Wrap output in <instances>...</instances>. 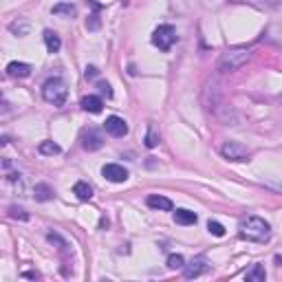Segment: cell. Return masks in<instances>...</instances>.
Returning a JSON list of instances; mask_svg holds the SVG:
<instances>
[{
    "instance_id": "28",
    "label": "cell",
    "mask_w": 282,
    "mask_h": 282,
    "mask_svg": "<svg viewBox=\"0 0 282 282\" xmlns=\"http://www.w3.org/2000/svg\"><path fill=\"white\" fill-rule=\"evenodd\" d=\"M47 238H49V242H58V245H60V249H66V247H69V245H66V242H64L62 238H60L58 234H49Z\"/></svg>"
},
{
    "instance_id": "11",
    "label": "cell",
    "mask_w": 282,
    "mask_h": 282,
    "mask_svg": "<svg viewBox=\"0 0 282 282\" xmlns=\"http://www.w3.org/2000/svg\"><path fill=\"white\" fill-rule=\"evenodd\" d=\"M146 203H148V207L159 209V212H170V209H172V201H170L168 196H161V194H150Z\"/></svg>"
},
{
    "instance_id": "3",
    "label": "cell",
    "mask_w": 282,
    "mask_h": 282,
    "mask_svg": "<svg viewBox=\"0 0 282 282\" xmlns=\"http://www.w3.org/2000/svg\"><path fill=\"white\" fill-rule=\"evenodd\" d=\"M42 97H44V102L53 104V106H58V108L64 106L66 97H69V88H66L64 80H60V77H49L42 86Z\"/></svg>"
},
{
    "instance_id": "8",
    "label": "cell",
    "mask_w": 282,
    "mask_h": 282,
    "mask_svg": "<svg viewBox=\"0 0 282 282\" xmlns=\"http://www.w3.org/2000/svg\"><path fill=\"white\" fill-rule=\"evenodd\" d=\"M207 271H209V262H207L205 256L192 258V262L183 267V275H185L187 280H194V278H198V275H203V273H207Z\"/></svg>"
},
{
    "instance_id": "4",
    "label": "cell",
    "mask_w": 282,
    "mask_h": 282,
    "mask_svg": "<svg viewBox=\"0 0 282 282\" xmlns=\"http://www.w3.org/2000/svg\"><path fill=\"white\" fill-rule=\"evenodd\" d=\"M176 42V29L172 25H159L152 31V44L159 51H170Z\"/></svg>"
},
{
    "instance_id": "26",
    "label": "cell",
    "mask_w": 282,
    "mask_h": 282,
    "mask_svg": "<svg viewBox=\"0 0 282 282\" xmlns=\"http://www.w3.org/2000/svg\"><path fill=\"white\" fill-rule=\"evenodd\" d=\"M86 27H88V31H97V29H99V18H97V14L88 16V20H86Z\"/></svg>"
},
{
    "instance_id": "17",
    "label": "cell",
    "mask_w": 282,
    "mask_h": 282,
    "mask_svg": "<svg viewBox=\"0 0 282 282\" xmlns=\"http://www.w3.org/2000/svg\"><path fill=\"white\" fill-rule=\"evenodd\" d=\"M73 194L80 198V201H91L93 198V187L86 183V181H77L73 185Z\"/></svg>"
},
{
    "instance_id": "1",
    "label": "cell",
    "mask_w": 282,
    "mask_h": 282,
    "mask_svg": "<svg viewBox=\"0 0 282 282\" xmlns=\"http://www.w3.org/2000/svg\"><path fill=\"white\" fill-rule=\"evenodd\" d=\"M238 234H240V238H245L249 242H267L271 238V225L260 216H247L240 220Z\"/></svg>"
},
{
    "instance_id": "29",
    "label": "cell",
    "mask_w": 282,
    "mask_h": 282,
    "mask_svg": "<svg viewBox=\"0 0 282 282\" xmlns=\"http://www.w3.org/2000/svg\"><path fill=\"white\" fill-rule=\"evenodd\" d=\"M84 77H86V80H95V77H97V69H95V66H86Z\"/></svg>"
},
{
    "instance_id": "24",
    "label": "cell",
    "mask_w": 282,
    "mask_h": 282,
    "mask_svg": "<svg viewBox=\"0 0 282 282\" xmlns=\"http://www.w3.org/2000/svg\"><path fill=\"white\" fill-rule=\"evenodd\" d=\"M207 229H209V234H214V236H225V227L220 223H216V220H209L207 223Z\"/></svg>"
},
{
    "instance_id": "6",
    "label": "cell",
    "mask_w": 282,
    "mask_h": 282,
    "mask_svg": "<svg viewBox=\"0 0 282 282\" xmlns=\"http://www.w3.org/2000/svg\"><path fill=\"white\" fill-rule=\"evenodd\" d=\"M220 102V84L218 77H209L205 88H203V104H205L207 110H214Z\"/></svg>"
},
{
    "instance_id": "27",
    "label": "cell",
    "mask_w": 282,
    "mask_h": 282,
    "mask_svg": "<svg viewBox=\"0 0 282 282\" xmlns=\"http://www.w3.org/2000/svg\"><path fill=\"white\" fill-rule=\"evenodd\" d=\"M97 88L102 91V95H106V97H113V88H110L108 82H99Z\"/></svg>"
},
{
    "instance_id": "16",
    "label": "cell",
    "mask_w": 282,
    "mask_h": 282,
    "mask_svg": "<svg viewBox=\"0 0 282 282\" xmlns=\"http://www.w3.org/2000/svg\"><path fill=\"white\" fill-rule=\"evenodd\" d=\"M51 14L60 16V18H73V16L77 14V9H75V5H71V3H58L51 9Z\"/></svg>"
},
{
    "instance_id": "13",
    "label": "cell",
    "mask_w": 282,
    "mask_h": 282,
    "mask_svg": "<svg viewBox=\"0 0 282 282\" xmlns=\"http://www.w3.org/2000/svg\"><path fill=\"white\" fill-rule=\"evenodd\" d=\"M82 108H84L86 113L97 115V113H102L104 102H102V97H97V95H86V97H82Z\"/></svg>"
},
{
    "instance_id": "18",
    "label": "cell",
    "mask_w": 282,
    "mask_h": 282,
    "mask_svg": "<svg viewBox=\"0 0 282 282\" xmlns=\"http://www.w3.org/2000/svg\"><path fill=\"white\" fill-rule=\"evenodd\" d=\"M174 220L179 225H194L198 220V216L194 212H190V209H176V212H174Z\"/></svg>"
},
{
    "instance_id": "23",
    "label": "cell",
    "mask_w": 282,
    "mask_h": 282,
    "mask_svg": "<svg viewBox=\"0 0 282 282\" xmlns=\"http://www.w3.org/2000/svg\"><path fill=\"white\" fill-rule=\"evenodd\" d=\"M9 216L11 218H18V220H27V218H29V214H27L22 207H18V205H11L9 207Z\"/></svg>"
},
{
    "instance_id": "15",
    "label": "cell",
    "mask_w": 282,
    "mask_h": 282,
    "mask_svg": "<svg viewBox=\"0 0 282 282\" xmlns=\"http://www.w3.org/2000/svg\"><path fill=\"white\" fill-rule=\"evenodd\" d=\"M33 196H36V201L47 203V201H51L55 194H53V187L49 183H38L36 187H33Z\"/></svg>"
},
{
    "instance_id": "20",
    "label": "cell",
    "mask_w": 282,
    "mask_h": 282,
    "mask_svg": "<svg viewBox=\"0 0 282 282\" xmlns=\"http://www.w3.org/2000/svg\"><path fill=\"white\" fill-rule=\"evenodd\" d=\"M38 152H40V154H47V157H53V154H60V152H62V148H60L55 141H42L40 146H38Z\"/></svg>"
},
{
    "instance_id": "5",
    "label": "cell",
    "mask_w": 282,
    "mask_h": 282,
    "mask_svg": "<svg viewBox=\"0 0 282 282\" xmlns=\"http://www.w3.org/2000/svg\"><path fill=\"white\" fill-rule=\"evenodd\" d=\"M220 154L229 161H247L249 159V148L240 141H225L220 148Z\"/></svg>"
},
{
    "instance_id": "9",
    "label": "cell",
    "mask_w": 282,
    "mask_h": 282,
    "mask_svg": "<svg viewBox=\"0 0 282 282\" xmlns=\"http://www.w3.org/2000/svg\"><path fill=\"white\" fill-rule=\"evenodd\" d=\"M102 174L106 181H110V183H124V181L128 179V170L119 163H106L102 168Z\"/></svg>"
},
{
    "instance_id": "14",
    "label": "cell",
    "mask_w": 282,
    "mask_h": 282,
    "mask_svg": "<svg viewBox=\"0 0 282 282\" xmlns=\"http://www.w3.org/2000/svg\"><path fill=\"white\" fill-rule=\"evenodd\" d=\"M44 44H47V51L49 53H58L60 49H62V40H60V36L51 29L44 31Z\"/></svg>"
},
{
    "instance_id": "25",
    "label": "cell",
    "mask_w": 282,
    "mask_h": 282,
    "mask_svg": "<svg viewBox=\"0 0 282 282\" xmlns=\"http://www.w3.org/2000/svg\"><path fill=\"white\" fill-rule=\"evenodd\" d=\"M9 29L16 33V36H27V31H29V25H27V22H11L9 25Z\"/></svg>"
},
{
    "instance_id": "12",
    "label": "cell",
    "mask_w": 282,
    "mask_h": 282,
    "mask_svg": "<svg viewBox=\"0 0 282 282\" xmlns=\"http://www.w3.org/2000/svg\"><path fill=\"white\" fill-rule=\"evenodd\" d=\"M31 64L27 62H11L7 64V75L9 77H29L31 75Z\"/></svg>"
},
{
    "instance_id": "30",
    "label": "cell",
    "mask_w": 282,
    "mask_h": 282,
    "mask_svg": "<svg viewBox=\"0 0 282 282\" xmlns=\"http://www.w3.org/2000/svg\"><path fill=\"white\" fill-rule=\"evenodd\" d=\"M22 275H25V278H31V280L40 278V273H38V271H25V273H22Z\"/></svg>"
},
{
    "instance_id": "10",
    "label": "cell",
    "mask_w": 282,
    "mask_h": 282,
    "mask_svg": "<svg viewBox=\"0 0 282 282\" xmlns=\"http://www.w3.org/2000/svg\"><path fill=\"white\" fill-rule=\"evenodd\" d=\"M104 130L113 137H126L128 135V124L121 117H117V115H110V117H106V121H104Z\"/></svg>"
},
{
    "instance_id": "7",
    "label": "cell",
    "mask_w": 282,
    "mask_h": 282,
    "mask_svg": "<svg viewBox=\"0 0 282 282\" xmlns=\"http://www.w3.org/2000/svg\"><path fill=\"white\" fill-rule=\"evenodd\" d=\"M80 141H82V148L88 152H95L99 150V148L104 146V137H102V132H99L97 128H84L82 130V137H80Z\"/></svg>"
},
{
    "instance_id": "2",
    "label": "cell",
    "mask_w": 282,
    "mask_h": 282,
    "mask_svg": "<svg viewBox=\"0 0 282 282\" xmlns=\"http://www.w3.org/2000/svg\"><path fill=\"white\" fill-rule=\"evenodd\" d=\"M251 60V51L249 49H229V51H225L220 55L218 60V71H223V73H231V71H238L240 66H245L247 62Z\"/></svg>"
},
{
    "instance_id": "22",
    "label": "cell",
    "mask_w": 282,
    "mask_h": 282,
    "mask_svg": "<svg viewBox=\"0 0 282 282\" xmlns=\"http://www.w3.org/2000/svg\"><path fill=\"white\" fill-rule=\"evenodd\" d=\"M146 146H148V148H157V146H159V135H157V130H154L152 126L148 128V135H146Z\"/></svg>"
},
{
    "instance_id": "19",
    "label": "cell",
    "mask_w": 282,
    "mask_h": 282,
    "mask_svg": "<svg viewBox=\"0 0 282 282\" xmlns=\"http://www.w3.org/2000/svg\"><path fill=\"white\" fill-rule=\"evenodd\" d=\"M264 278H267V273H264L262 264H253L249 271L245 273V280L247 282H264Z\"/></svg>"
},
{
    "instance_id": "21",
    "label": "cell",
    "mask_w": 282,
    "mask_h": 282,
    "mask_svg": "<svg viewBox=\"0 0 282 282\" xmlns=\"http://www.w3.org/2000/svg\"><path fill=\"white\" fill-rule=\"evenodd\" d=\"M168 267L170 269H183L185 267V258L181 256V253H172V256H168Z\"/></svg>"
}]
</instances>
